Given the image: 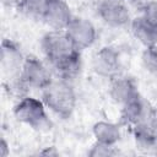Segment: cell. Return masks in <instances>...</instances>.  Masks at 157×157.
I'll return each instance as SVG.
<instances>
[{
  "label": "cell",
  "instance_id": "9",
  "mask_svg": "<svg viewBox=\"0 0 157 157\" xmlns=\"http://www.w3.org/2000/svg\"><path fill=\"white\" fill-rule=\"evenodd\" d=\"M25 58L21 47L15 40L4 38L0 48V66L4 78L20 75Z\"/></svg>",
  "mask_w": 157,
  "mask_h": 157
},
{
  "label": "cell",
  "instance_id": "8",
  "mask_svg": "<svg viewBox=\"0 0 157 157\" xmlns=\"http://www.w3.org/2000/svg\"><path fill=\"white\" fill-rule=\"evenodd\" d=\"M96 11L105 25L114 28L125 27L131 22L129 7L123 0H99Z\"/></svg>",
  "mask_w": 157,
  "mask_h": 157
},
{
  "label": "cell",
  "instance_id": "13",
  "mask_svg": "<svg viewBox=\"0 0 157 157\" xmlns=\"http://www.w3.org/2000/svg\"><path fill=\"white\" fill-rule=\"evenodd\" d=\"M130 29L134 38L145 48L157 44V28L150 23L142 15L131 18Z\"/></svg>",
  "mask_w": 157,
  "mask_h": 157
},
{
  "label": "cell",
  "instance_id": "7",
  "mask_svg": "<svg viewBox=\"0 0 157 157\" xmlns=\"http://www.w3.org/2000/svg\"><path fill=\"white\" fill-rule=\"evenodd\" d=\"M92 70L98 76L109 80L120 75L121 59L119 52L110 45L99 48L92 56Z\"/></svg>",
  "mask_w": 157,
  "mask_h": 157
},
{
  "label": "cell",
  "instance_id": "18",
  "mask_svg": "<svg viewBox=\"0 0 157 157\" xmlns=\"http://www.w3.org/2000/svg\"><path fill=\"white\" fill-rule=\"evenodd\" d=\"M141 63L147 72L157 76V44L144 49L141 54Z\"/></svg>",
  "mask_w": 157,
  "mask_h": 157
},
{
  "label": "cell",
  "instance_id": "22",
  "mask_svg": "<svg viewBox=\"0 0 157 157\" xmlns=\"http://www.w3.org/2000/svg\"><path fill=\"white\" fill-rule=\"evenodd\" d=\"M40 155H45V156H56L58 155V152L55 151V148L54 147H45V150H43L42 152H39Z\"/></svg>",
  "mask_w": 157,
  "mask_h": 157
},
{
  "label": "cell",
  "instance_id": "24",
  "mask_svg": "<svg viewBox=\"0 0 157 157\" xmlns=\"http://www.w3.org/2000/svg\"><path fill=\"white\" fill-rule=\"evenodd\" d=\"M123 1H125V0H123Z\"/></svg>",
  "mask_w": 157,
  "mask_h": 157
},
{
  "label": "cell",
  "instance_id": "21",
  "mask_svg": "<svg viewBox=\"0 0 157 157\" xmlns=\"http://www.w3.org/2000/svg\"><path fill=\"white\" fill-rule=\"evenodd\" d=\"M10 155V147L5 139H1L0 142V157H7Z\"/></svg>",
  "mask_w": 157,
  "mask_h": 157
},
{
  "label": "cell",
  "instance_id": "19",
  "mask_svg": "<svg viewBox=\"0 0 157 157\" xmlns=\"http://www.w3.org/2000/svg\"><path fill=\"white\" fill-rule=\"evenodd\" d=\"M87 155L90 157H110L117 155V150H115V146H109V145H104L94 141V144L92 145Z\"/></svg>",
  "mask_w": 157,
  "mask_h": 157
},
{
  "label": "cell",
  "instance_id": "10",
  "mask_svg": "<svg viewBox=\"0 0 157 157\" xmlns=\"http://www.w3.org/2000/svg\"><path fill=\"white\" fill-rule=\"evenodd\" d=\"M74 15L66 0H47L43 22L52 29L64 31Z\"/></svg>",
  "mask_w": 157,
  "mask_h": 157
},
{
  "label": "cell",
  "instance_id": "5",
  "mask_svg": "<svg viewBox=\"0 0 157 157\" xmlns=\"http://www.w3.org/2000/svg\"><path fill=\"white\" fill-rule=\"evenodd\" d=\"M21 77L29 88L42 91L53 81V72L39 58L27 55L22 65Z\"/></svg>",
  "mask_w": 157,
  "mask_h": 157
},
{
  "label": "cell",
  "instance_id": "2",
  "mask_svg": "<svg viewBox=\"0 0 157 157\" xmlns=\"http://www.w3.org/2000/svg\"><path fill=\"white\" fill-rule=\"evenodd\" d=\"M13 115L20 123L36 131H49L53 126L43 101L29 94L16 102L13 107Z\"/></svg>",
  "mask_w": 157,
  "mask_h": 157
},
{
  "label": "cell",
  "instance_id": "1",
  "mask_svg": "<svg viewBox=\"0 0 157 157\" xmlns=\"http://www.w3.org/2000/svg\"><path fill=\"white\" fill-rule=\"evenodd\" d=\"M40 92V99L45 104L47 109L61 119H69L72 115L77 98L71 82L56 77L53 78V81Z\"/></svg>",
  "mask_w": 157,
  "mask_h": 157
},
{
  "label": "cell",
  "instance_id": "14",
  "mask_svg": "<svg viewBox=\"0 0 157 157\" xmlns=\"http://www.w3.org/2000/svg\"><path fill=\"white\" fill-rule=\"evenodd\" d=\"M92 134L97 142L115 146L121 137L120 126L113 121L99 120L92 126Z\"/></svg>",
  "mask_w": 157,
  "mask_h": 157
},
{
  "label": "cell",
  "instance_id": "6",
  "mask_svg": "<svg viewBox=\"0 0 157 157\" xmlns=\"http://www.w3.org/2000/svg\"><path fill=\"white\" fill-rule=\"evenodd\" d=\"M64 31L74 47L80 52L92 47L97 39V29L94 25L81 16H74Z\"/></svg>",
  "mask_w": 157,
  "mask_h": 157
},
{
  "label": "cell",
  "instance_id": "12",
  "mask_svg": "<svg viewBox=\"0 0 157 157\" xmlns=\"http://www.w3.org/2000/svg\"><path fill=\"white\" fill-rule=\"evenodd\" d=\"M136 148L142 153H157V132L155 123H144L131 128Z\"/></svg>",
  "mask_w": 157,
  "mask_h": 157
},
{
  "label": "cell",
  "instance_id": "23",
  "mask_svg": "<svg viewBox=\"0 0 157 157\" xmlns=\"http://www.w3.org/2000/svg\"><path fill=\"white\" fill-rule=\"evenodd\" d=\"M155 129H156V132H157V118H156V120H155Z\"/></svg>",
  "mask_w": 157,
  "mask_h": 157
},
{
  "label": "cell",
  "instance_id": "15",
  "mask_svg": "<svg viewBox=\"0 0 157 157\" xmlns=\"http://www.w3.org/2000/svg\"><path fill=\"white\" fill-rule=\"evenodd\" d=\"M53 72L58 78H63L65 81H69L72 83V81L80 75L82 70V59H81V53L54 65Z\"/></svg>",
  "mask_w": 157,
  "mask_h": 157
},
{
  "label": "cell",
  "instance_id": "16",
  "mask_svg": "<svg viewBox=\"0 0 157 157\" xmlns=\"http://www.w3.org/2000/svg\"><path fill=\"white\" fill-rule=\"evenodd\" d=\"M45 5L47 0H17L16 9L23 17L43 22Z\"/></svg>",
  "mask_w": 157,
  "mask_h": 157
},
{
  "label": "cell",
  "instance_id": "17",
  "mask_svg": "<svg viewBox=\"0 0 157 157\" xmlns=\"http://www.w3.org/2000/svg\"><path fill=\"white\" fill-rule=\"evenodd\" d=\"M4 88H5V92L9 94V97L15 98L16 102L22 99L23 97L28 96V91L31 90L29 86L21 77V74L17 75V76H12V77L5 78Z\"/></svg>",
  "mask_w": 157,
  "mask_h": 157
},
{
  "label": "cell",
  "instance_id": "20",
  "mask_svg": "<svg viewBox=\"0 0 157 157\" xmlns=\"http://www.w3.org/2000/svg\"><path fill=\"white\" fill-rule=\"evenodd\" d=\"M150 23H152L157 28V0L147 1L142 6V13H141Z\"/></svg>",
  "mask_w": 157,
  "mask_h": 157
},
{
  "label": "cell",
  "instance_id": "11",
  "mask_svg": "<svg viewBox=\"0 0 157 157\" xmlns=\"http://www.w3.org/2000/svg\"><path fill=\"white\" fill-rule=\"evenodd\" d=\"M139 88L134 78L129 76L118 75L117 77L110 80L109 85V97L113 102L117 104H125L129 101L134 99L136 96H139Z\"/></svg>",
  "mask_w": 157,
  "mask_h": 157
},
{
  "label": "cell",
  "instance_id": "4",
  "mask_svg": "<svg viewBox=\"0 0 157 157\" xmlns=\"http://www.w3.org/2000/svg\"><path fill=\"white\" fill-rule=\"evenodd\" d=\"M156 118L157 114L155 108L141 94L121 105L120 121L130 128L144 123H155Z\"/></svg>",
  "mask_w": 157,
  "mask_h": 157
},
{
  "label": "cell",
  "instance_id": "3",
  "mask_svg": "<svg viewBox=\"0 0 157 157\" xmlns=\"http://www.w3.org/2000/svg\"><path fill=\"white\" fill-rule=\"evenodd\" d=\"M40 48L44 54V58L47 59V61L52 67L81 53L74 47L69 37L66 36L65 31H55V29L47 32L42 37Z\"/></svg>",
  "mask_w": 157,
  "mask_h": 157
}]
</instances>
